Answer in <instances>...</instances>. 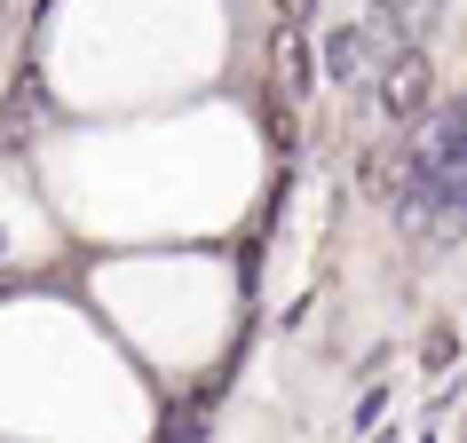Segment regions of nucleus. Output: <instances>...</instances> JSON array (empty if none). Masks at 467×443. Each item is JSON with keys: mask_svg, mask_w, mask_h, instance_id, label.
<instances>
[{"mask_svg": "<svg viewBox=\"0 0 467 443\" xmlns=\"http://www.w3.org/2000/svg\"><path fill=\"white\" fill-rule=\"evenodd\" d=\"M159 443H206V419H198V412H174V436H159Z\"/></svg>", "mask_w": 467, "mask_h": 443, "instance_id": "4", "label": "nucleus"}, {"mask_svg": "<svg viewBox=\"0 0 467 443\" xmlns=\"http://www.w3.org/2000/svg\"><path fill=\"white\" fill-rule=\"evenodd\" d=\"M277 8H285V16H309V0H277Z\"/></svg>", "mask_w": 467, "mask_h": 443, "instance_id": "5", "label": "nucleus"}, {"mask_svg": "<svg viewBox=\"0 0 467 443\" xmlns=\"http://www.w3.org/2000/svg\"><path fill=\"white\" fill-rule=\"evenodd\" d=\"M365 64H372V32H357V25L333 32V48H325V79H333V88H348Z\"/></svg>", "mask_w": 467, "mask_h": 443, "instance_id": "3", "label": "nucleus"}, {"mask_svg": "<svg viewBox=\"0 0 467 443\" xmlns=\"http://www.w3.org/2000/svg\"><path fill=\"white\" fill-rule=\"evenodd\" d=\"M396 222L436 246H451L467 230V103L420 127V150L404 159V191H396Z\"/></svg>", "mask_w": 467, "mask_h": 443, "instance_id": "1", "label": "nucleus"}, {"mask_svg": "<svg viewBox=\"0 0 467 443\" xmlns=\"http://www.w3.org/2000/svg\"><path fill=\"white\" fill-rule=\"evenodd\" d=\"M436 96V79H428V56H396L389 79H380V103H389V119H420Z\"/></svg>", "mask_w": 467, "mask_h": 443, "instance_id": "2", "label": "nucleus"}]
</instances>
